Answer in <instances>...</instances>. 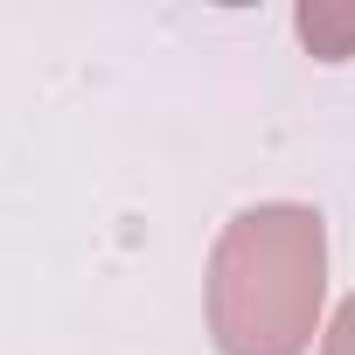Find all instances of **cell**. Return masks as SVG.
<instances>
[{"instance_id": "6da1fadb", "label": "cell", "mask_w": 355, "mask_h": 355, "mask_svg": "<svg viewBox=\"0 0 355 355\" xmlns=\"http://www.w3.org/2000/svg\"><path fill=\"white\" fill-rule=\"evenodd\" d=\"M327 355H355V300L341 306V320H334V341H327Z\"/></svg>"}]
</instances>
